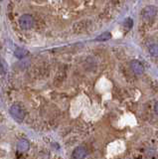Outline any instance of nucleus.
<instances>
[{
  "label": "nucleus",
  "instance_id": "423d86ee",
  "mask_svg": "<svg viewBox=\"0 0 158 159\" xmlns=\"http://www.w3.org/2000/svg\"><path fill=\"white\" fill-rule=\"evenodd\" d=\"M29 146H30V144H29V141H27L26 139H21L17 143V149L20 152L27 151L29 149Z\"/></svg>",
  "mask_w": 158,
  "mask_h": 159
},
{
  "label": "nucleus",
  "instance_id": "9d476101",
  "mask_svg": "<svg viewBox=\"0 0 158 159\" xmlns=\"http://www.w3.org/2000/svg\"><path fill=\"white\" fill-rule=\"evenodd\" d=\"M111 35L110 32H105L97 38V41H107L108 39H111Z\"/></svg>",
  "mask_w": 158,
  "mask_h": 159
},
{
  "label": "nucleus",
  "instance_id": "f03ea898",
  "mask_svg": "<svg viewBox=\"0 0 158 159\" xmlns=\"http://www.w3.org/2000/svg\"><path fill=\"white\" fill-rule=\"evenodd\" d=\"M10 113L11 116L17 119V120H22L25 116V113H24L23 109L18 106V104H13V106L10 107Z\"/></svg>",
  "mask_w": 158,
  "mask_h": 159
},
{
  "label": "nucleus",
  "instance_id": "0eeeda50",
  "mask_svg": "<svg viewBox=\"0 0 158 159\" xmlns=\"http://www.w3.org/2000/svg\"><path fill=\"white\" fill-rule=\"evenodd\" d=\"M28 55V51H26L25 49L23 48H17L14 52V56H15L17 59H23L25 58Z\"/></svg>",
  "mask_w": 158,
  "mask_h": 159
},
{
  "label": "nucleus",
  "instance_id": "f257e3e1",
  "mask_svg": "<svg viewBox=\"0 0 158 159\" xmlns=\"http://www.w3.org/2000/svg\"><path fill=\"white\" fill-rule=\"evenodd\" d=\"M19 25L24 30L31 29L34 26V18L30 14H24L19 18Z\"/></svg>",
  "mask_w": 158,
  "mask_h": 159
},
{
  "label": "nucleus",
  "instance_id": "9b49d317",
  "mask_svg": "<svg viewBox=\"0 0 158 159\" xmlns=\"http://www.w3.org/2000/svg\"><path fill=\"white\" fill-rule=\"evenodd\" d=\"M155 112H156V114H158V102L155 104Z\"/></svg>",
  "mask_w": 158,
  "mask_h": 159
},
{
  "label": "nucleus",
  "instance_id": "39448f33",
  "mask_svg": "<svg viewBox=\"0 0 158 159\" xmlns=\"http://www.w3.org/2000/svg\"><path fill=\"white\" fill-rule=\"evenodd\" d=\"M87 156V150L85 147H82V146H79L77 147L75 150L73 152V158H76V159H82V158H85Z\"/></svg>",
  "mask_w": 158,
  "mask_h": 159
},
{
  "label": "nucleus",
  "instance_id": "7ed1b4c3",
  "mask_svg": "<svg viewBox=\"0 0 158 159\" xmlns=\"http://www.w3.org/2000/svg\"><path fill=\"white\" fill-rule=\"evenodd\" d=\"M156 14H157V10L154 6H147L143 9L142 17L144 20H151L156 16Z\"/></svg>",
  "mask_w": 158,
  "mask_h": 159
},
{
  "label": "nucleus",
  "instance_id": "6e6552de",
  "mask_svg": "<svg viewBox=\"0 0 158 159\" xmlns=\"http://www.w3.org/2000/svg\"><path fill=\"white\" fill-rule=\"evenodd\" d=\"M7 63L4 60L0 59V75H5L7 72Z\"/></svg>",
  "mask_w": 158,
  "mask_h": 159
},
{
  "label": "nucleus",
  "instance_id": "f8f14e48",
  "mask_svg": "<svg viewBox=\"0 0 158 159\" xmlns=\"http://www.w3.org/2000/svg\"><path fill=\"white\" fill-rule=\"evenodd\" d=\"M0 1H1V0H0Z\"/></svg>",
  "mask_w": 158,
  "mask_h": 159
},
{
  "label": "nucleus",
  "instance_id": "1a4fd4ad",
  "mask_svg": "<svg viewBox=\"0 0 158 159\" xmlns=\"http://www.w3.org/2000/svg\"><path fill=\"white\" fill-rule=\"evenodd\" d=\"M149 53L152 55L153 57L158 58V45H150L149 46Z\"/></svg>",
  "mask_w": 158,
  "mask_h": 159
},
{
  "label": "nucleus",
  "instance_id": "20e7f679",
  "mask_svg": "<svg viewBox=\"0 0 158 159\" xmlns=\"http://www.w3.org/2000/svg\"><path fill=\"white\" fill-rule=\"evenodd\" d=\"M130 68L131 70L133 71V73H134L135 75H142L143 72H144V69H143V66L141 65L140 62H138V61H132L130 63Z\"/></svg>",
  "mask_w": 158,
  "mask_h": 159
}]
</instances>
